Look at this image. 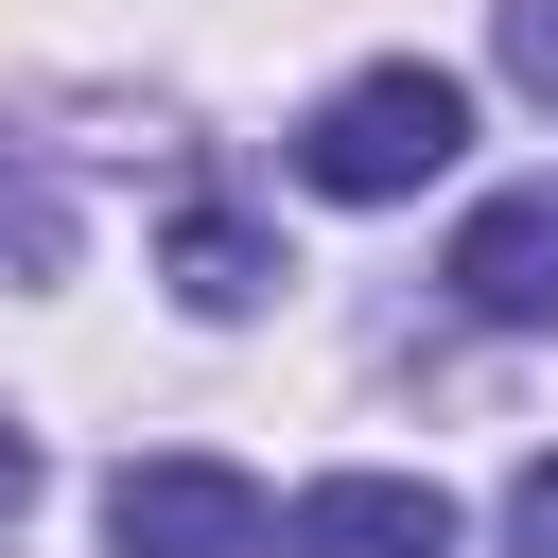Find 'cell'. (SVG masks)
<instances>
[{
	"instance_id": "6da1fadb",
	"label": "cell",
	"mask_w": 558,
	"mask_h": 558,
	"mask_svg": "<svg viewBox=\"0 0 558 558\" xmlns=\"http://www.w3.org/2000/svg\"><path fill=\"white\" fill-rule=\"evenodd\" d=\"M453 140H471V87L418 70V52H384V70H349V87L296 122V174H314L331 209H401V192L453 174Z\"/></svg>"
},
{
	"instance_id": "7a4b0ae2",
	"label": "cell",
	"mask_w": 558,
	"mask_h": 558,
	"mask_svg": "<svg viewBox=\"0 0 558 558\" xmlns=\"http://www.w3.org/2000/svg\"><path fill=\"white\" fill-rule=\"evenodd\" d=\"M262 541H279V506L227 453H140L105 488V558H262Z\"/></svg>"
},
{
	"instance_id": "3957f363",
	"label": "cell",
	"mask_w": 558,
	"mask_h": 558,
	"mask_svg": "<svg viewBox=\"0 0 558 558\" xmlns=\"http://www.w3.org/2000/svg\"><path fill=\"white\" fill-rule=\"evenodd\" d=\"M279 558H453V488H418V471H314L279 506Z\"/></svg>"
},
{
	"instance_id": "277c9868",
	"label": "cell",
	"mask_w": 558,
	"mask_h": 558,
	"mask_svg": "<svg viewBox=\"0 0 558 558\" xmlns=\"http://www.w3.org/2000/svg\"><path fill=\"white\" fill-rule=\"evenodd\" d=\"M453 296L488 331H558V174H523V192H488L453 227Z\"/></svg>"
},
{
	"instance_id": "5b68a950",
	"label": "cell",
	"mask_w": 558,
	"mask_h": 558,
	"mask_svg": "<svg viewBox=\"0 0 558 558\" xmlns=\"http://www.w3.org/2000/svg\"><path fill=\"white\" fill-rule=\"evenodd\" d=\"M157 262H174V296H192V314H262V296H279V244H262L244 209H174V244H157Z\"/></svg>"
},
{
	"instance_id": "8992f818",
	"label": "cell",
	"mask_w": 558,
	"mask_h": 558,
	"mask_svg": "<svg viewBox=\"0 0 558 558\" xmlns=\"http://www.w3.org/2000/svg\"><path fill=\"white\" fill-rule=\"evenodd\" d=\"M70 262V192L52 174H0V279H52Z\"/></svg>"
},
{
	"instance_id": "52a82bcc",
	"label": "cell",
	"mask_w": 558,
	"mask_h": 558,
	"mask_svg": "<svg viewBox=\"0 0 558 558\" xmlns=\"http://www.w3.org/2000/svg\"><path fill=\"white\" fill-rule=\"evenodd\" d=\"M506 87L558 105V0H506Z\"/></svg>"
},
{
	"instance_id": "ba28073f",
	"label": "cell",
	"mask_w": 558,
	"mask_h": 558,
	"mask_svg": "<svg viewBox=\"0 0 558 558\" xmlns=\"http://www.w3.org/2000/svg\"><path fill=\"white\" fill-rule=\"evenodd\" d=\"M506 558H558V453L506 471Z\"/></svg>"
},
{
	"instance_id": "9c48e42d",
	"label": "cell",
	"mask_w": 558,
	"mask_h": 558,
	"mask_svg": "<svg viewBox=\"0 0 558 558\" xmlns=\"http://www.w3.org/2000/svg\"><path fill=\"white\" fill-rule=\"evenodd\" d=\"M17 506H35V436L0 418V523H17Z\"/></svg>"
}]
</instances>
